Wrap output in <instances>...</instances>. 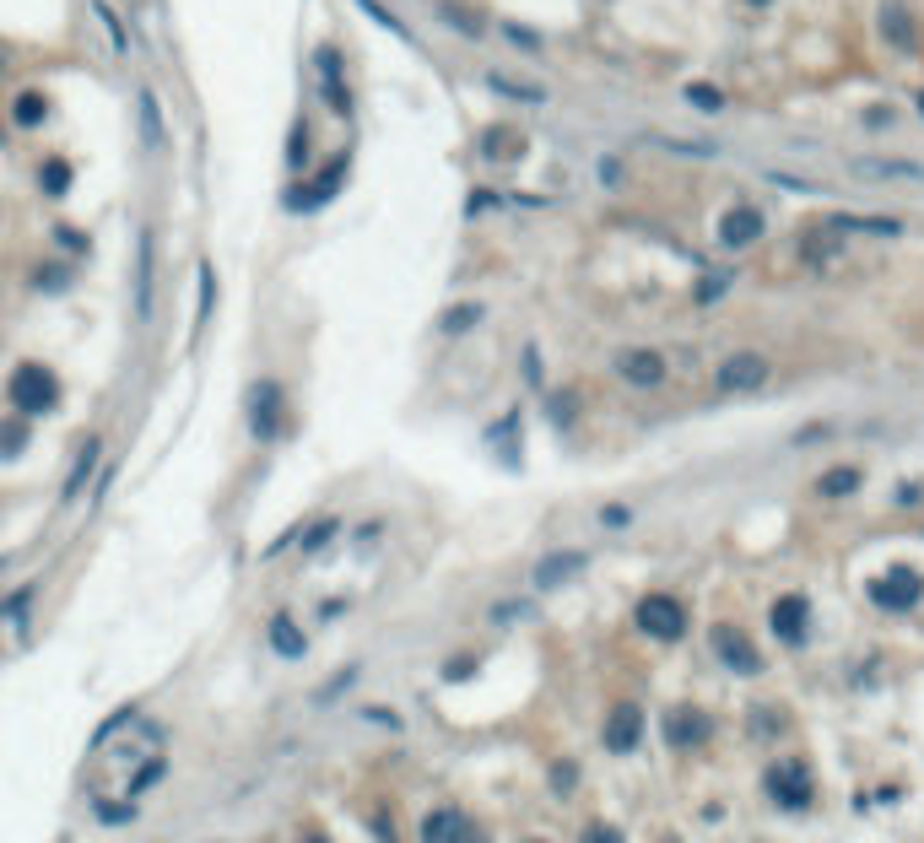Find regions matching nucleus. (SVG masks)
Wrapping results in <instances>:
<instances>
[{
    "mask_svg": "<svg viewBox=\"0 0 924 843\" xmlns=\"http://www.w3.org/2000/svg\"><path fill=\"white\" fill-rule=\"evenodd\" d=\"M6 400L17 406V417H49V411L60 406V379H55V368H44V363H17L11 368V379H6Z\"/></svg>",
    "mask_w": 924,
    "mask_h": 843,
    "instance_id": "1",
    "label": "nucleus"
},
{
    "mask_svg": "<svg viewBox=\"0 0 924 843\" xmlns=\"http://www.w3.org/2000/svg\"><path fill=\"white\" fill-rule=\"evenodd\" d=\"M346 173H352V146H341L336 157H325V168H319L314 179L303 184V190H287V195H281V206H287V211H319V206H330V200L341 195Z\"/></svg>",
    "mask_w": 924,
    "mask_h": 843,
    "instance_id": "2",
    "label": "nucleus"
},
{
    "mask_svg": "<svg viewBox=\"0 0 924 843\" xmlns=\"http://www.w3.org/2000/svg\"><path fill=\"white\" fill-rule=\"evenodd\" d=\"M633 622H638V633L660 638V644H676V638L687 633V606H681L676 595H644L638 611H633Z\"/></svg>",
    "mask_w": 924,
    "mask_h": 843,
    "instance_id": "3",
    "label": "nucleus"
},
{
    "mask_svg": "<svg viewBox=\"0 0 924 843\" xmlns=\"http://www.w3.org/2000/svg\"><path fill=\"white\" fill-rule=\"evenodd\" d=\"M314 76H319V92H325V109L336 119H352V82H346V60L336 44L314 49Z\"/></svg>",
    "mask_w": 924,
    "mask_h": 843,
    "instance_id": "4",
    "label": "nucleus"
},
{
    "mask_svg": "<svg viewBox=\"0 0 924 843\" xmlns=\"http://www.w3.org/2000/svg\"><path fill=\"white\" fill-rule=\"evenodd\" d=\"M281 427H287V395H281L276 379H260L249 390V433L260 444H271V438H281Z\"/></svg>",
    "mask_w": 924,
    "mask_h": 843,
    "instance_id": "5",
    "label": "nucleus"
},
{
    "mask_svg": "<svg viewBox=\"0 0 924 843\" xmlns=\"http://www.w3.org/2000/svg\"><path fill=\"white\" fill-rule=\"evenodd\" d=\"M762 784H768V800L784 806V811H806L811 795H816V779H811L806 762H779V768H768Z\"/></svg>",
    "mask_w": 924,
    "mask_h": 843,
    "instance_id": "6",
    "label": "nucleus"
},
{
    "mask_svg": "<svg viewBox=\"0 0 924 843\" xmlns=\"http://www.w3.org/2000/svg\"><path fill=\"white\" fill-rule=\"evenodd\" d=\"M870 600H876L881 611H908V606H919V600H924L919 568H908V562H892V568L881 573L876 584H870Z\"/></svg>",
    "mask_w": 924,
    "mask_h": 843,
    "instance_id": "7",
    "label": "nucleus"
},
{
    "mask_svg": "<svg viewBox=\"0 0 924 843\" xmlns=\"http://www.w3.org/2000/svg\"><path fill=\"white\" fill-rule=\"evenodd\" d=\"M762 384H768V357H762V352H730L725 363H719V373H714L719 395H752V390H762Z\"/></svg>",
    "mask_w": 924,
    "mask_h": 843,
    "instance_id": "8",
    "label": "nucleus"
},
{
    "mask_svg": "<svg viewBox=\"0 0 924 843\" xmlns=\"http://www.w3.org/2000/svg\"><path fill=\"white\" fill-rule=\"evenodd\" d=\"M611 368H616V379L633 384V390H660L665 373H671V363H665L654 346H627V352H616Z\"/></svg>",
    "mask_w": 924,
    "mask_h": 843,
    "instance_id": "9",
    "label": "nucleus"
},
{
    "mask_svg": "<svg viewBox=\"0 0 924 843\" xmlns=\"http://www.w3.org/2000/svg\"><path fill=\"white\" fill-rule=\"evenodd\" d=\"M665 746H676V752H692V746H703L708 735H714V719L703 714L698 703H676L665 708Z\"/></svg>",
    "mask_w": 924,
    "mask_h": 843,
    "instance_id": "10",
    "label": "nucleus"
},
{
    "mask_svg": "<svg viewBox=\"0 0 924 843\" xmlns=\"http://www.w3.org/2000/svg\"><path fill=\"white\" fill-rule=\"evenodd\" d=\"M708 644H714V654L730 665L735 676H762V654H757V644L741 633V627H725V622H719L714 633H708Z\"/></svg>",
    "mask_w": 924,
    "mask_h": 843,
    "instance_id": "11",
    "label": "nucleus"
},
{
    "mask_svg": "<svg viewBox=\"0 0 924 843\" xmlns=\"http://www.w3.org/2000/svg\"><path fill=\"white\" fill-rule=\"evenodd\" d=\"M422 843H487V833H481L465 811L438 806V811L422 816Z\"/></svg>",
    "mask_w": 924,
    "mask_h": 843,
    "instance_id": "12",
    "label": "nucleus"
},
{
    "mask_svg": "<svg viewBox=\"0 0 924 843\" xmlns=\"http://www.w3.org/2000/svg\"><path fill=\"white\" fill-rule=\"evenodd\" d=\"M152 303H157V233L141 227V238H136V319L141 325L152 319Z\"/></svg>",
    "mask_w": 924,
    "mask_h": 843,
    "instance_id": "13",
    "label": "nucleus"
},
{
    "mask_svg": "<svg viewBox=\"0 0 924 843\" xmlns=\"http://www.w3.org/2000/svg\"><path fill=\"white\" fill-rule=\"evenodd\" d=\"M768 622H773V638H779V644L800 649L806 644V627H811V600L806 595H779L773 611H768Z\"/></svg>",
    "mask_w": 924,
    "mask_h": 843,
    "instance_id": "14",
    "label": "nucleus"
},
{
    "mask_svg": "<svg viewBox=\"0 0 924 843\" xmlns=\"http://www.w3.org/2000/svg\"><path fill=\"white\" fill-rule=\"evenodd\" d=\"M849 173L881 184H924V163H908V157H849Z\"/></svg>",
    "mask_w": 924,
    "mask_h": 843,
    "instance_id": "15",
    "label": "nucleus"
},
{
    "mask_svg": "<svg viewBox=\"0 0 924 843\" xmlns=\"http://www.w3.org/2000/svg\"><path fill=\"white\" fill-rule=\"evenodd\" d=\"M762 227H768V217L741 200V206H730L725 217H719V244H725V249H752L762 238Z\"/></svg>",
    "mask_w": 924,
    "mask_h": 843,
    "instance_id": "16",
    "label": "nucleus"
},
{
    "mask_svg": "<svg viewBox=\"0 0 924 843\" xmlns=\"http://www.w3.org/2000/svg\"><path fill=\"white\" fill-rule=\"evenodd\" d=\"M644 741V708L638 703H616L606 714V752H633V746Z\"/></svg>",
    "mask_w": 924,
    "mask_h": 843,
    "instance_id": "17",
    "label": "nucleus"
},
{
    "mask_svg": "<svg viewBox=\"0 0 924 843\" xmlns=\"http://www.w3.org/2000/svg\"><path fill=\"white\" fill-rule=\"evenodd\" d=\"M881 38L897 49V55H914L919 49V28H914V11L903 6V0H887L881 6Z\"/></svg>",
    "mask_w": 924,
    "mask_h": 843,
    "instance_id": "18",
    "label": "nucleus"
},
{
    "mask_svg": "<svg viewBox=\"0 0 924 843\" xmlns=\"http://www.w3.org/2000/svg\"><path fill=\"white\" fill-rule=\"evenodd\" d=\"M481 82H487L492 92H498V98L530 103V109H541V103H552V92H546L541 82H525V76H508V71H498V65H492V71L481 76Z\"/></svg>",
    "mask_w": 924,
    "mask_h": 843,
    "instance_id": "19",
    "label": "nucleus"
},
{
    "mask_svg": "<svg viewBox=\"0 0 924 843\" xmlns=\"http://www.w3.org/2000/svg\"><path fill=\"white\" fill-rule=\"evenodd\" d=\"M136 114H141V146H146V152H163L168 125H163V103H157V92H152V87H141V92H136Z\"/></svg>",
    "mask_w": 924,
    "mask_h": 843,
    "instance_id": "20",
    "label": "nucleus"
},
{
    "mask_svg": "<svg viewBox=\"0 0 924 843\" xmlns=\"http://www.w3.org/2000/svg\"><path fill=\"white\" fill-rule=\"evenodd\" d=\"M584 552H552L535 562V590H557V584H568L573 573H584Z\"/></svg>",
    "mask_w": 924,
    "mask_h": 843,
    "instance_id": "21",
    "label": "nucleus"
},
{
    "mask_svg": "<svg viewBox=\"0 0 924 843\" xmlns=\"http://www.w3.org/2000/svg\"><path fill=\"white\" fill-rule=\"evenodd\" d=\"M800 260L806 265H833V260H843V233H833L827 222H816L806 238H800Z\"/></svg>",
    "mask_w": 924,
    "mask_h": 843,
    "instance_id": "22",
    "label": "nucleus"
},
{
    "mask_svg": "<svg viewBox=\"0 0 924 843\" xmlns=\"http://www.w3.org/2000/svg\"><path fill=\"white\" fill-rule=\"evenodd\" d=\"M49 119V92L44 87H22L17 98H11V125L17 130H44Z\"/></svg>",
    "mask_w": 924,
    "mask_h": 843,
    "instance_id": "23",
    "label": "nucleus"
},
{
    "mask_svg": "<svg viewBox=\"0 0 924 843\" xmlns=\"http://www.w3.org/2000/svg\"><path fill=\"white\" fill-rule=\"evenodd\" d=\"M265 638H271V649L281 654V660H303L308 654V638H303V627L287 617V611H276L271 627H265Z\"/></svg>",
    "mask_w": 924,
    "mask_h": 843,
    "instance_id": "24",
    "label": "nucleus"
},
{
    "mask_svg": "<svg viewBox=\"0 0 924 843\" xmlns=\"http://www.w3.org/2000/svg\"><path fill=\"white\" fill-rule=\"evenodd\" d=\"M98 454H103V444H98V438H87V444L76 449V465H71V476H65V492H60V503H76V498H82L87 476L98 471Z\"/></svg>",
    "mask_w": 924,
    "mask_h": 843,
    "instance_id": "25",
    "label": "nucleus"
},
{
    "mask_svg": "<svg viewBox=\"0 0 924 843\" xmlns=\"http://www.w3.org/2000/svg\"><path fill=\"white\" fill-rule=\"evenodd\" d=\"M71 179H76L71 157H44V163H38V190H44L49 200H65V195H71Z\"/></svg>",
    "mask_w": 924,
    "mask_h": 843,
    "instance_id": "26",
    "label": "nucleus"
},
{
    "mask_svg": "<svg viewBox=\"0 0 924 843\" xmlns=\"http://www.w3.org/2000/svg\"><path fill=\"white\" fill-rule=\"evenodd\" d=\"M92 17H98V28L109 33V49H114V55L130 60V28H125V17H119L109 0H92Z\"/></svg>",
    "mask_w": 924,
    "mask_h": 843,
    "instance_id": "27",
    "label": "nucleus"
},
{
    "mask_svg": "<svg viewBox=\"0 0 924 843\" xmlns=\"http://www.w3.org/2000/svg\"><path fill=\"white\" fill-rule=\"evenodd\" d=\"M525 152V136H514V130H503V125H492L487 136H481V157L487 163H503V157H519Z\"/></svg>",
    "mask_w": 924,
    "mask_h": 843,
    "instance_id": "28",
    "label": "nucleus"
},
{
    "mask_svg": "<svg viewBox=\"0 0 924 843\" xmlns=\"http://www.w3.org/2000/svg\"><path fill=\"white\" fill-rule=\"evenodd\" d=\"M28 438H33L28 417H6L0 422V460H22V454H28Z\"/></svg>",
    "mask_w": 924,
    "mask_h": 843,
    "instance_id": "29",
    "label": "nucleus"
},
{
    "mask_svg": "<svg viewBox=\"0 0 924 843\" xmlns=\"http://www.w3.org/2000/svg\"><path fill=\"white\" fill-rule=\"evenodd\" d=\"M217 314V265H200V298H195V336L211 325Z\"/></svg>",
    "mask_w": 924,
    "mask_h": 843,
    "instance_id": "30",
    "label": "nucleus"
},
{
    "mask_svg": "<svg viewBox=\"0 0 924 843\" xmlns=\"http://www.w3.org/2000/svg\"><path fill=\"white\" fill-rule=\"evenodd\" d=\"M481 314H487L481 303H454V309H449L444 319H438V330H444V336H465V330H476V325H481Z\"/></svg>",
    "mask_w": 924,
    "mask_h": 843,
    "instance_id": "31",
    "label": "nucleus"
},
{
    "mask_svg": "<svg viewBox=\"0 0 924 843\" xmlns=\"http://www.w3.org/2000/svg\"><path fill=\"white\" fill-rule=\"evenodd\" d=\"M136 714H141V708H136V703L114 708V714H109V719H103V725H98V730H92V752H103V746H109V741H114V735H119V730H125V725H136Z\"/></svg>",
    "mask_w": 924,
    "mask_h": 843,
    "instance_id": "32",
    "label": "nucleus"
},
{
    "mask_svg": "<svg viewBox=\"0 0 924 843\" xmlns=\"http://www.w3.org/2000/svg\"><path fill=\"white\" fill-rule=\"evenodd\" d=\"M308 152H314V130H308V119H298V125L287 130V168H292V173H303Z\"/></svg>",
    "mask_w": 924,
    "mask_h": 843,
    "instance_id": "33",
    "label": "nucleus"
},
{
    "mask_svg": "<svg viewBox=\"0 0 924 843\" xmlns=\"http://www.w3.org/2000/svg\"><path fill=\"white\" fill-rule=\"evenodd\" d=\"M681 98H687L698 114H719V109L730 103V98H725V92H719L714 82H687V92H681Z\"/></svg>",
    "mask_w": 924,
    "mask_h": 843,
    "instance_id": "34",
    "label": "nucleus"
},
{
    "mask_svg": "<svg viewBox=\"0 0 924 843\" xmlns=\"http://www.w3.org/2000/svg\"><path fill=\"white\" fill-rule=\"evenodd\" d=\"M163 773H168V757H163V752H152V757H146L141 768H136V779H130V800L146 795V789H157V784H163Z\"/></svg>",
    "mask_w": 924,
    "mask_h": 843,
    "instance_id": "35",
    "label": "nucleus"
},
{
    "mask_svg": "<svg viewBox=\"0 0 924 843\" xmlns=\"http://www.w3.org/2000/svg\"><path fill=\"white\" fill-rule=\"evenodd\" d=\"M357 6H363V11H368V17H373V22H379V28H390V33L400 38V44H417V33H411V28H406V22H400V17H395V11H390V6H384V0H357Z\"/></svg>",
    "mask_w": 924,
    "mask_h": 843,
    "instance_id": "36",
    "label": "nucleus"
},
{
    "mask_svg": "<svg viewBox=\"0 0 924 843\" xmlns=\"http://www.w3.org/2000/svg\"><path fill=\"white\" fill-rule=\"evenodd\" d=\"M854 487H860V471H854V465H838V471H827L822 481H816L822 498H843V492H854Z\"/></svg>",
    "mask_w": 924,
    "mask_h": 843,
    "instance_id": "37",
    "label": "nucleus"
},
{
    "mask_svg": "<svg viewBox=\"0 0 924 843\" xmlns=\"http://www.w3.org/2000/svg\"><path fill=\"white\" fill-rule=\"evenodd\" d=\"M438 17H444L449 28H460L465 38H481V33H487V22H481V17H471L465 6H454V0H444V6H438Z\"/></svg>",
    "mask_w": 924,
    "mask_h": 843,
    "instance_id": "38",
    "label": "nucleus"
},
{
    "mask_svg": "<svg viewBox=\"0 0 924 843\" xmlns=\"http://www.w3.org/2000/svg\"><path fill=\"white\" fill-rule=\"evenodd\" d=\"M654 146H665V152L676 157H719V141H687V136H660Z\"/></svg>",
    "mask_w": 924,
    "mask_h": 843,
    "instance_id": "39",
    "label": "nucleus"
},
{
    "mask_svg": "<svg viewBox=\"0 0 924 843\" xmlns=\"http://www.w3.org/2000/svg\"><path fill=\"white\" fill-rule=\"evenodd\" d=\"M33 584H22V590L17 595H6V600H0V622H22V617H28V606H33Z\"/></svg>",
    "mask_w": 924,
    "mask_h": 843,
    "instance_id": "40",
    "label": "nucleus"
},
{
    "mask_svg": "<svg viewBox=\"0 0 924 843\" xmlns=\"http://www.w3.org/2000/svg\"><path fill=\"white\" fill-rule=\"evenodd\" d=\"M341 530V519H319V525L314 530H308V535H298V546H303V557H314V552H325V541H330V535H336Z\"/></svg>",
    "mask_w": 924,
    "mask_h": 843,
    "instance_id": "41",
    "label": "nucleus"
},
{
    "mask_svg": "<svg viewBox=\"0 0 924 843\" xmlns=\"http://www.w3.org/2000/svg\"><path fill=\"white\" fill-rule=\"evenodd\" d=\"M98 822H109V827L136 822V800H98Z\"/></svg>",
    "mask_w": 924,
    "mask_h": 843,
    "instance_id": "42",
    "label": "nucleus"
},
{
    "mask_svg": "<svg viewBox=\"0 0 924 843\" xmlns=\"http://www.w3.org/2000/svg\"><path fill=\"white\" fill-rule=\"evenodd\" d=\"M33 287H38V292H60V287H71V271H65V265H38V271H33Z\"/></svg>",
    "mask_w": 924,
    "mask_h": 843,
    "instance_id": "43",
    "label": "nucleus"
},
{
    "mask_svg": "<svg viewBox=\"0 0 924 843\" xmlns=\"http://www.w3.org/2000/svg\"><path fill=\"white\" fill-rule=\"evenodd\" d=\"M503 38H508V44H519V49H530V55H541V49H546V38L519 28V22H503Z\"/></svg>",
    "mask_w": 924,
    "mask_h": 843,
    "instance_id": "44",
    "label": "nucleus"
},
{
    "mask_svg": "<svg viewBox=\"0 0 924 843\" xmlns=\"http://www.w3.org/2000/svg\"><path fill=\"white\" fill-rule=\"evenodd\" d=\"M579 843H627V838H622V833H616V827H611V822H589Z\"/></svg>",
    "mask_w": 924,
    "mask_h": 843,
    "instance_id": "45",
    "label": "nucleus"
},
{
    "mask_svg": "<svg viewBox=\"0 0 924 843\" xmlns=\"http://www.w3.org/2000/svg\"><path fill=\"white\" fill-rule=\"evenodd\" d=\"M55 244H60V249H71V254H87V238L76 233L71 222H60V227H55Z\"/></svg>",
    "mask_w": 924,
    "mask_h": 843,
    "instance_id": "46",
    "label": "nucleus"
},
{
    "mask_svg": "<svg viewBox=\"0 0 924 843\" xmlns=\"http://www.w3.org/2000/svg\"><path fill=\"white\" fill-rule=\"evenodd\" d=\"M600 525H611V530L633 525V508H627V503H606V508H600Z\"/></svg>",
    "mask_w": 924,
    "mask_h": 843,
    "instance_id": "47",
    "label": "nucleus"
},
{
    "mask_svg": "<svg viewBox=\"0 0 924 843\" xmlns=\"http://www.w3.org/2000/svg\"><path fill=\"white\" fill-rule=\"evenodd\" d=\"M546 411H552L557 427H573V395H552V400H546Z\"/></svg>",
    "mask_w": 924,
    "mask_h": 843,
    "instance_id": "48",
    "label": "nucleus"
},
{
    "mask_svg": "<svg viewBox=\"0 0 924 843\" xmlns=\"http://www.w3.org/2000/svg\"><path fill=\"white\" fill-rule=\"evenodd\" d=\"M725 287H730V276H725V271H719V276H703V281H698V303H714Z\"/></svg>",
    "mask_w": 924,
    "mask_h": 843,
    "instance_id": "49",
    "label": "nucleus"
},
{
    "mask_svg": "<svg viewBox=\"0 0 924 843\" xmlns=\"http://www.w3.org/2000/svg\"><path fill=\"white\" fill-rule=\"evenodd\" d=\"M352 676H357V665H346L341 676H330V681H325V692H319V703H330V698H336L341 687H352Z\"/></svg>",
    "mask_w": 924,
    "mask_h": 843,
    "instance_id": "50",
    "label": "nucleus"
},
{
    "mask_svg": "<svg viewBox=\"0 0 924 843\" xmlns=\"http://www.w3.org/2000/svg\"><path fill=\"white\" fill-rule=\"evenodd\" d=\"M471 671H476V654H454V660L444 665V676H449V681H460V676H471Z\"/></svg>",
    "mask_w": 924,
    "mask_h": 843,
    "instance_id": "51",
    "label": "nucleus"
},
{
    "mask_svg": "<svg viewBox=\"0 0 924 843\" xmlns=\"http://www.w3.org/2000/svg\"><path fill=\"white\" fill-rule=\"evenodd\" d=\"M552 789H557V795H568V789H573V762H557V768H552Z\"/></svg>",
    "mask_w": 924,
    "mask_h": 843,
    "instance_id": "52",
    "label": "nucleus"
},
{
    "mask_svg": "<svg viewBox=\"0 0 924 843\" xmlns=\"http://www.w3.org/2000/svg\"><path fill=\"white\" fill-rule=\"evenodd\" d=\"M525 379L535 384V390H541V357H535V346H530V352H525Z\"/></svg>",
    "mask_w": 924,
    "mask_h": 843,
    "instance_id": "53",
    "label": "nucleus"
},
{
    "mask_svg": "<svg viewBox=\"0 0 924 843\" xmlns=\"http://www.w3.org/2000/svg\"><path fill=\"white\" fill-rule=\"evenodd\" d=\"M865 125L870 130H887L892 125V109H865Z\"/></svg>",
    "mask_w": 924,
    "mask_h": 843,
    "instance_id": "54",
    "label": "nucleus"
},
{
    "mask_svg": "<svg viewBox=\"0 0 924 843\" xmlns=\"http://www.w3.org/2000/svg\"><path fill=\"white\" fill-rule=\"evenodd\" d=\"M752 735H779V730H773V714H757V708H752Z\"/></svg>",
    "mask_w": 924,
    "mask_h": 843,
    "instance_id": "55",
    "label": "nucleus"
},
{
    "mask_svg": "<svg viewBox=\"0 0 924 843\" xmlns=\"http://www.w3.org/2000/svg\"><path fill=\"white\" fill-rule=\"evenodd\" d=\"M298 843H336V838H330L325 827H303V833H298Z\"/></svg>",
    "mask_w": 924,
    "mask_h": 843,
    "instance_id": "56",
    "label": "nucleus"
},
{
    "mask_svg": "<svg viewBox=\"0 0 924 843\" xmlns=\"http://www.w3.org/2000/svg\"><path fill=\"white\" fill-rule=\"evenodd\" d=\"M487 206H492V195H487V190H476L471 200H465V211H471V217H476V211H487Z\"/></svg>",
    "mask_w": 924,
    "mask_h": 843,
    "instance_id": "57",
    "label": "nucleus"
},
{
    "mask_svg": "<svg viewBox=\"0 0 924 843\" xmlns=\"http://www.w3.org/2000/svg\"><path fill=\"white\" fill-rule=\"evenodd\" d=\"M919 114H924V92H919Z\"/></svg>",
    "mask_w": 924,
    "mask_h": 843,
    "instance_id": "58",
    "label": "nucleus"
}]
</instances>
